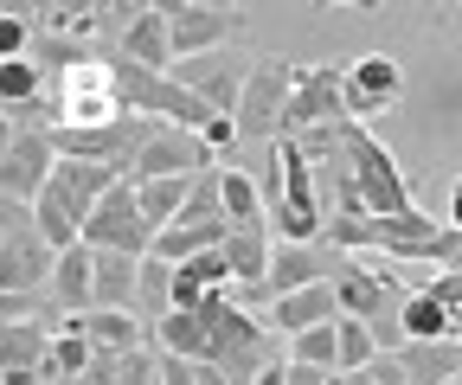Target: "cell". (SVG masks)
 <instances>
[{
  "instance_id": "obj_1",
  "label": "cell",
  "mask_w": 462,
  "mask_h": 385,
  "mask_svg": "<svg viewBox=\"0 0 462 385\" xmlns=\"http://www.w3.org/2000/svg\"><path fill=\"white\" fill-rule=\"evenodd\" d=\"M51 277H58L51 238L39 232L32 206H14L7 199V225H0V289H7V296H45Z\"/></svg>"
},
{
  "instance_id": "obj_2",
  "label": "cell",
  "mask_w": 462,
  "mask_h": 385,
  "mask_svg": "<svg viewBox=\"0 0 462 385\" xmlns=\"http://www.w3.org/2000/svg\"><path fill=\"white\" fill-rule=\"evenodd\" d=\"M289 90H296V65L282 59H257L251 84H245V103H238V148H276L282 142V109H289Z\"/></svg>"
},
{
  "instance_id": "obj_3",
  "label": "cell",
  "mask_w": 462,
  "mask_h": 385,
  "mask_svg": "<svg viewBox=\"0 0 462 385\" xmlns=\"http://www.w3.org/2000/svg\"><path fill=\"white\" fill-rule=\"evenodd\" d=\"M257 71V51H238V45H225V51H206V59H180L167 78L180 84L187 96H199L206 109H218V116H238V103H245V84Z\"/></svg>"
},
{
  "instance_id": "obj_4",
  "label": "cell",
  "mask_w": 462,
  "mask_h": 385,
  "mask_svg": "<svg viewBox=\"0 0 462 385\" xmlns=\"http://www.w3.org/2000/svg\"><path fill=\"white\" fill-rule=\"evenodd\" d=\"M354 123L346 116V65H296V90L282 109V142H296L309 129H334Z\"/></svg>"
},
{
  "instance_id": "obj_5",
  "label": "cell",
  "mask_w": 462,
  "mask_h": 385,
  "mask_svg": "<svg viewBox=\"0 0 462 385\" xmlns=\"http://www.w3.org/2000/svg\"><path fill=\"white\" fill-rule=\"evenodd\" d=\"M167 26H173V59H206V51L238 45L245 7H231V0H167Z\"/></svg>"
},
{
  "instance_id": "obj_6",
  "label": "cell",
  "mask_w": 462,
  "mask_h": 385,
  "mask_svg": "<svg viewBox=\"0 0 462 385\" xmlns=\"http://www.w3.org/2000/svg\"><path fill=\"white\" fill-rule=\"evenodd\" d=\"M154 238H161V232L148 225L135 180H123L109 199H97L90 225H84V244H90V251H123V257H154Z\"/></svg>"
},
{
  "instance_id": "obj_7",
  "label": "cell",
  "mask_w": 462,
  "mask_h": 385,
  "mask_svg": "<svg viewBox=\"0 0 462 385\" xmlns=\"http://www.w3.org/2000/svg\"><path fill=\"white\" fill-rule=\"evenodd\" d=\"M51 174H58L51 129H14L7 160H0V193H7L14 206H39V193L51 187Z\"/></svg>"
},
{
  "instance_id": "obj_8",
  "label": "cell",
  "mask_w": 462,
  "mask_h": 385,
  "mask_svg": "<svg viewBox=\"0 0 462 385\" xmlns=\"http://www.w3.org/2000/svg\"><path fill=\"white\" fill-rule=\"evenodd\" d=\"M199 174H218V154L199 129H161L148 142V154L135 160V180H199Z\"/></svg>"
},
{
  "instance_id": "obj_9",
  "label": "cell",
  "mask_w": 462,
  "mask_h": 385,
  "mask_svg": "<svg viewBox=\"0 0 462 385\" xmlns=\"http://www.w3.org/2000/svg\"><path fill=\"white\" fill-rule=\"evenodd\" d=\"M462 372V341H404L398 353L373 360L379 385H449Z\"/></svg>"
},
{
  "instance_id": "obj_10",
  "label": "cell",
  "mask_w": 462,
  "mask_h": 385,
  "mask_svg": "<svg viewBox=\"0 0 462 385\" xmlns=\"http://www.w3.org/2000/svg\"><path fill=\"white\" fill-rule=\"evenodd\" d=\"M404 96V71L385 59V51H366V59L346 65V116L354 123H373Z\"/></svg>"
},
{
  "instance_id": "obj_11",
  "label": "cell",
  "mask_w": 462,
  "mask_h": 385,
  "mask_svg": "<svg viewBox=\"0 0 462 385\" xmlns=\"http://www.w3.org/2000/svg\"><path fill=\"white\" fill-rule=\"evenodd\" d=\"M328 321H340V296H334V277H321V283H309V289H296V296H276L270 302V335H309V327H328Z\"/></svg>"
},
{
  "instance_id": "obj_12",
  "label": "cell",
  "mask_w": 462,
  "mask_h": 385,
  "mask_svg": "<svg viewBox=\"0 0 462 385\" xmlns=\"http://www.w3.org/2000/svg\"><path fill=\"white\" fill-rule=\"evenodd\" d=\"M65 327H78L97 353H142V347H154L148 341V321L129 315V308H90V315H71Z\"/></svg>"
},
{
  "instance_id": "obj_13",
  "label": "cell",
  "mask_w": 462,
  "mask_h": 385,
  "mask_svg": "<svg viewBox=\"0 0 462 385\" xmlns=\"http://www.w3.org/2000/svg\"><path fill=\"white\" fill-rule=\"evenodd\" d=\"M116 45H123L135 65L161 71V78L180 65V59H173V26H167V7H135V20L123 26V39H116Z\"/></svg>"
},
{
  "instance_id": "obj_14",
  "label": "cell",
  "mask_w": 462,
  "mask_h": 385,
  "mask_svg": "<svg viewBox=\"0 0 462 385\" xmlns=\"http://www.w3.org/2000/svg\"><path fill=\"white\" fill-rule=\"evenodd\" d=\"M51 302L65 308V315H90V308H97V251H90V244H71V251H58Z\"/></svg>"
},
{
  "instance_id": "obj_15",
  "label": "cell",
  "mask_w": 462,
  "mask_h": 385,
  "mask_svg": "<svg viewBox=\"0 0 462 385\" xmlns=\"http://www.w3.org/2000/svg\"><path fill=\"white\" fill-rule=\"evenodd\" d=\"M142 263L148 257H123V251H97V308H129L142 302Z\"/></svg>"
},
{
  "instance_id": "obj_16",
  "label": "cell",
  "mask_w": 462,
  "mask_h": 385,
  "mask_svg": "<svg viewBox=\"0 0 462 385\" xmlns=\"http://www.w3.org/2000/svg\"><path fill=\"white\" fill-rule=\"evenodd\" d=\"M321 277H328V270L315 263V244H282V238H276L263 296H270V302H276V296H296V289H309V283H321Z\"/></svg>"
},
{
  "instance_id": "obj_17",
  "label": "cell",
  "mask_w": 462,
  "mask_h": 385,
  "mask_svg": "<svg viewBox=\"0 0 462 385\" xmlns=\"http://www.w3.org/2000/svg\"><path fill=\"white\" fill-rule=\"evenodd\" d=\"M148 341H154L161 353L206 360V341H212V327H206V315H187V308H173V315H161V321L148 327Z\"/></svg>"
},
{
  "instance_id": "obj_18",
  "label": "cell",
  "mask_w": 462,
  "mask_h": 385,
  "mask_svg": "<svg viewBox=\"0 0 462 385\" xmlns=\"http://www.w3.org/2000/svg\"><path fill=\"white\" fill-rule=\"evenodd\" d=\"M218 187H225V218H231V232H263V225H270L263 193H257V180H251L245 168H225Z\"/></svg>"
},
{
  "instance_id": "obj_19",
  "label": "cell",
  "mask_w": 462,
  "mask_h": 385,
  "mask_svg": "<svg viewBox=\"0 0 462 385\" xmlns=\"http://www.w3.org/2000/svg\"><path fill=\"white\" fill-rule=\"evenodd\" d=\"M135 193H142L148 225L173 232V225H180V212H187V199H193V180H135Z\"/></svg>"
},
{
  "instance_id": "obj_20",
  "label": "cell",
  "mask_w": 462,
  "mask_h": 385,
  "mask_svg": "<svg viewBox=\"0 0 462 385\" xmlns=\"http://www.w3.org/2000/svg\"><path fill=\"white\" fill-rule=\"evenodd\" d=\"M404 341H456V315L430 289H411V302H404Z\"/></svg>"
},
{
  "instance_id": "obj_21",
  "label": "cell",
  "mask_w": 462,
  "mask_h": 385,
  "mask_svg": "<svg viewBox=\"0 0 462 385\" xmlns=\"http://www.w3.org/2000/svg\"><path fill=\"white\" fill-rule=\"evenodd\" d=\"M231 238V225L218 218V225H173V232H161L154 238V257H167V263H187V257H206V251H218Z\"/></svg>"
},
{
  "instance_id": "obj_22",
  "label": "cell",
  "mask_w": 462,
  "mask_h": 385,
  "mask_svg": "<svg viewBox=\"0 0 462 385\" xmlns=\"http://www.w3.org/2000/svg\"><path fill=\"white\" fill-rule=\"evenodd\" d=\"M51 327H39V321H7V366H20V372H45V360H51Z\"/></svg>"
},
{
  "instance_id": "obj_23",
  "label": "cell",
  "mask_w": 462,
  "mask_h": 385,
  "mask_svg": "<svg viewBox=\"0 0 462 385\" xmlns=\"http://www.w3.org/2000/svg\"><path fill=\"white\" fill-rule=\"evenodd\" d=\"M289 360H296V366H315V372H340V321L296 335V341H289Z\"/></svg>"
},
{
  "instance_id": "obj_24",
  "label": "cell",
  "mask_w": 462,
  "mask_h": 385,
  "mask_svg": "<svg viewBox=\"0 0 462 385\" xmlns=\"http://www.w3.org/2000/svg\"><path fill=\"white\" fill-rule=\"evenodd\" d=\"M173 270H180V263H167V257H148V263H142V302H135V308H142L148 327H154L161 315H173Z\"/></svg>"
},
{
  "instance_id": "obj_25",
  "label": "cell",
  "mask_w": 462,
  "mask_h": 385,
  "mask_svg": "<svg viewBox=\"0 0 462 385\" xmlns=\"http://www.w3.org/2000/svg\"><path fill=\"white\" fill-rule=\"evenodd\" d=\"M97 366V347L78 335V327H65V335L51 341V360H45V379H84Z\"/></svg>"
},
{
  "instance_id": "obj_26",
  "label": "cell",
  "mask_w": 462,
  "mask_h": 385,
  "mask_svg": "<svg viewBox=\"0 0 462 385\" xmlns=\"http://www.w3.org/2000/svg\"><path fill=\"white\" fill-rule=\"evenodd\" d=\"M379 360V341H373V327L354 321V315H340V372H366Z\"/></svg>"
},
{
  "instance_id": "obj_27",
  "label": "cell",
  "mask_w": 462,
  "mask_h": 385,
  "mask_svg": "<svg viewBox=\"0 0 462 385\" xmlns=\"http://www.w3.org/2000/svg\"><path fill=\"white\" fill-rule=\"evenodd\" d=\"M424 289H430V296H437V302L456 315V327H462V270H437V277H430Z\"/></svg>"
},
{
  "instance_id": "obj_28",
  "label": "cell",
  "mask_w": 462,
  "mask_h": 385,
  "mask_svg": "<svg viewBox=\"0 0 462 385\" xmlns=\"http://www.w3.org/2000/svg\"><path fill=\"white\" fill-rule=\"evenodd\" d=\"M161 353V347H154ZM161 385H199V360H180V353H161Z\"/></svg>"
},
{
  "instance_id": "obj_29",
  "label": "cell",
  "mask_w": 462,
  "mask_h": 385,
  "mask_svg": "<svg viewBox=\"0 0 462 385\" xmlns=\"http://www.w3.org/2000/svg\"><path fill=\"white\" fill-rule=\"evenodd\" d=\"M334 372H315V366H296V360H289V385H328Z\"/></svg>"
},
{
  "instance_id": "obj_30",
  "label": "cell",
  "mask_w": 462,
  "mask_h": 385,
  "mask_svg": "<svg viewBox=\"0 0 462 385\" xmlns=\"http://www.w3.org/2000/svg\"><path fill=\"white\" fill-rule=\"evenodd\" d=\"M257 385H289V360H270V366L257 372Z\"/></svg>"
},
{
  "instance_id": "obj_31",
  "label": "cell",
  "mask_w": 462,
  "mask_h": 385,
  "mask_svg": "<svg viewBox=\"0 0 462 385\" xmlns=\"http://www.w3.org/2000/svg\"><path fill=\"white\" fill-rule=\"evenodd\" d=\"M443 218H449V225L462 232V180H449V212H443Z\"/></svg>"
},
{
  "instance_id": "obj_32",
  "label": "cell",
  "mask_w": 462,
  "mask_h": 385,
  "mask_svg": "<svg viewBox=\"0 0 462 385\" xmlns=\"http://www.w3.org/2000/svg\"><path fill=\"white\" fill-rule=\"evenodd\" d=\"M328 385H379V379H373V366H366V372H334Z\"/></svg>"
}]
</instances>
